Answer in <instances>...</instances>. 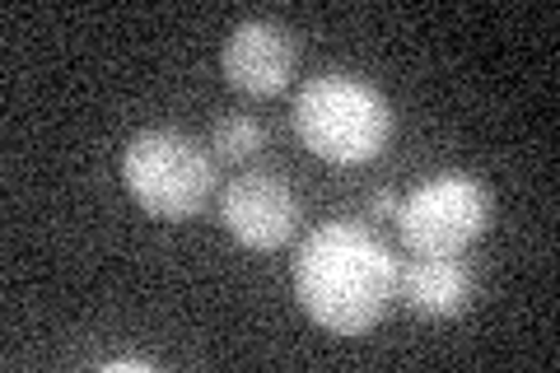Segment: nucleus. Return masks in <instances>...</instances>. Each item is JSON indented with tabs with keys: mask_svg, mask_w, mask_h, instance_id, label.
<instances>
[{
	"mask_svg": "<svg viewBox=\"0 0 560 373\" xmlns=\"http://www.w3.org/2000/svg\"><path fill=\"white\" fill-rule=\"evenodd\" d=\"M393 127V103L374 84H364L360 75H341V70L308 80L304 94L294 98V131H300L304 150L337 168L374 164L388 150Z\"/></svg>",
	"mask_w": 560,
	"mask_h": 373,
	"instance_id": "f03ea898",
	"label": "nucleus"
},
{
	"mask_svg": "<svg viewBox=\"0 0 560 373\" xmlns=\"http://www.w3.org/2000/svg\"><path fill=\"white\" fill-rule=\"evenodd\" d=\"M261 140H267V131H261V121L253 117H220L215 127H210V150H215L220 159H253L261 150Z\"/></svg>",
	"mask_w": 560,
	"mask_h": 373,
	"instance_id": "6e6552de",
	"label": "nucleus"
},
{
	"mask_svg": "<svg viewBox=\"0 0 560 373\" xmlns=\"http://www.w3.org/2000/svg\"><path fill=\"white\" fill-rule=\"evenodd\" d=\"M103 369H108V373H150L154 369V360H108V364H103Z\"/></svg>",
	"mask_w": 560,
	"mask_h": 373,
	"instance_id": "9d476101",
	"label": "nucleus"
},
{
	"mask_svg": "<svg viewBox=\"0 0 560 373\" xmlns=\"http://www.w3.org/2000/svg\"><path fill=\"white\" fill-rule=\"evenodd\" d=\"M370 215H374V220H393V215H397L393 191H374V197H370Z\"/></svg>",
	"mask_w": 560,
	"mask_h": 373,
	"instance_id": "1a4fd4ad",
	"label": "nucleus"
},
{
	"mask_svg": "<svg viewBox=\"0 0 560 373\" xmlns=\"http://www.w3.org/2000/svg\"><path fill=\"white\" fill-rule=\"evenodd\" d=\"M121 183L131 201L154 220H191L215 197V159L201 140L173 127L136 131L121 145Z\"/></svg>",
	"mask_w": 560,
	"mask_h": 373,
	"instance_id": "7ed1b4c3",
	"label": "nucleus"
},
{
	"mask_svg": "<svg viewBox=\"0 0 560 373\" xmlns=\"http://www.w3.org/2000/svg\"><path fill=\"white\" fill-rule=\"evenodd\" d=\"M471 294H477V280L458 257H420L411 266H397V299L420 317H458Z\"/></svg>",
	"mask_w": 560,
	"mask_h": 373,
	"instance_id": "0eeeda50",
	"label": "nucleus"
},
{
	"mask_svg": "<svg viewBox=\"0 0 560 373\" xmlns=\"http://www.w3.org/2000/svg\"><path fill=\"white\" fill-rule=\"evenodd\" d=\"M220 224L253 253H276L300 229V197L280 173L253 168L220 187Z\"/></svg>",
	"mask_w": 560,
	"mask_h": 373,
	"instance_id": "39448f33",
	"label": "nucleus"
},
{
	"mask_svg": "<svg viewBox=\"0 0 560 373\" xmlns=\"http://www.w3.org/2000/svg\"><path fill=\"white\" fill-rule=\"evenodd\" d=\"M294 61H300V43L276 20H243L230 38H224V51H220L224 80L253 98L280 94L294 75Z\"/></svg>",
	"mask_w": 560,
	"mask_h": 373,
	"instance_id": "423d86ee",
	"label": "nucleus"
},
{
	"mask_svg": "<svg viewBox=\"0 0 560 373\" xmlns=\"http://www.w3.org/2000/svg\"><path fill=\"white\" fill-rule=\"evenodd\" d=\"M393 220L416 257H463L490 224V191L471 173H434L397 201Z\"/></svg>",
	"mask_w": 560,
	"mask_h": 373,
	"instance_id": "20e7f679",
	"label": "nucleus"
},
{
	"mask_svg": "<svg viewBox=\"0 0 560 373\" xmlns=\"http://www.w3.org/2000/svg\"><path fill=\"white\" fill-rule=\"evenodd\" d=\"M397 261L355 220H327L294 257V299L331 336H360L388 313Z\"/></svg>",
	"mask_w": 560,
	"mask_h": 373,
	"instance_id": "f257e3e1",
	"label": "nucleus"
}]
</instances>
